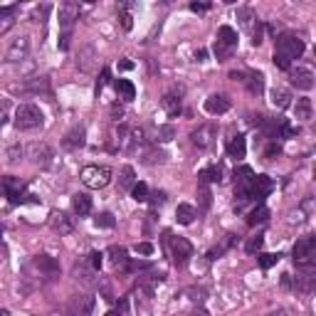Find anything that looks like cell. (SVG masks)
<instances>
[{
	"mask_svg": "<svg viewBox=\"0 0 316 316\" xmlns=\"http://www.w3.org/2000/svg\"><path fill=\"white\" fill-rule=\"evenodd\" d=\"M45 124V114L40 107L35 104H20L15 109V126L20 131H32V129H40Z\"/></svg>",
	"mask_w": 316,
	"mask_h": 316,
	"instance_id": "obj_1",
	"label": "cell"
},
{
	"mask_svg": "<svg viewBox=\"0 0 316 316\" xmlns=\"http://www.w3.org/2000/svg\"><path fill=\"white\" fill-rule=\"evenodd\" d=\"M235 47H237V32L235 28L230 25H220L218 28V40L213 45V52L218 57V62H225V59H230L235 52Z\"/></svg>",
	"mask_w": 316,
	"mask_h": 316,
	"instance_id": "obj_2",
	"label": "cell"
},
{
	"mask_svg": "<svg viewBox=\"0 0 316 316\" xmlns=\"http://www.w3.org/2000/svg\"><path fill=\"white\" fill-rule=\"evenodd\" d=\"M277 55L287 57L289 62L291 59H299L304 55V40H299L297 35H291V32H282L279 37H277Z\"/></svg>",
	"mask_w": 316,
	"mask_h": 316,
	"instance_id": "obj_3",
	"label": "cell"
},
{
	"mask_svg": "<svg viewBox=\"0 0 316 316\" xmlns=\"http://www.w3.org/2000/svg\"><path fill=\"white\" fill-rule=\"evenodd\" d=\"M82 183L87 185V188H94V191H99V188H107L111 180V171L107 168V165H87V168H82Z\"/></svg>",
	"mask_w": 316,
	"mask_h": 316,
	"instance_id": "obj_4",
	"label": "cell"
},
{
	"mask_svg": "<svg viewBox=\"0 0 316 316\" xmlns=\"http://www.w3.org/2000/svg\"><path fill=\"white\" fill-rule=\"evenodd\" d=\"M165 235H168V249H171L173 264L176 267H185L193 257V245L185 237H171V233H165Z\"/></svg>",
	"mask_w": 316,
	"mask_h": 316,
	"instance_id": "obj_5",
	"label": "cell"
},
{
	"mask_svg": "<svg viewBox=\"0 0 316 316\" xmlns=\"http://www.w3.org/2000/svg\"><path fill=\"white\" fill-rule=\"evenodd\" d=\"M230 79L245 84L252 94H262L264 92V77L260 72H230Z\"/></svg>",
	"mask_w": 316,
	"mask_h": 316,
	"instance_id": "obj_6",
	"label": "cell"
},
{
	"mask_svg": "<svg viewBox=\"0 0 316 316\" xmlns=\"http://www.w3.org/2000/svg\"><path fill=\"white\" fill-rule=\"evenodd\" d=\"M215 134H218V129H215L213 124H203V126H198V129L191 134V141L198 146V149H207V146L213 143Z\"/></svg>",
	"mask_w": 316,
	"mask_h": 316,
	"instance_id": "obj_7",
	"label": "cell"
},
{
	"mask_svg": "<svg viewBox=\"0 0 316 316\" xmlns=\"http://www.w3.org/2000/svg\"><path fill=\"white\" fill-rule=\"evenodd\" d=\"M28 158L35 165H47L50 158H52V151L47 143H30L28 146Z\"/></svg>",
	"mask_w": 316,
	"mask_h": 316,
	"instance_id": "obj_8",
	"label": "cell"
},
{
	"mask_svg": "<svg viewBox=\"0 0 316 316\" xmlns=\"http://www.w3.org/2000/svg\"><path fill=\"white\" fill-rule=\"evenodd\" d=\"M3 188H5V195H8V200H10L13 205H17V203H23V200H25V198H23L25 185H23L17 178H13V176L3 178Z\"/></svg>",
	"mask_w": 316,
	"mask_h": 316,
	"instance_id": "obj_9",
	"label": "cell"
},
{
	"mask_svg": "<svg viewBox=\"0 0 316 316\" xmlns=\"http://www.w3.org/2000/svg\"><path fill=\"white\" fill-rule=\"evenodd\" d=\"M77 17H79V5L77 3H62L59 5V25L65 28V32H69V28L74 25Z\"/></svg>",
	"mask_w": 316,
	"mask_h": 316,
	"instance_id": "obj_10",
	"label": "cell"
},
{
	"mask_svg": "<svg viewBox=\"0 0 316 316\" xmlns=\"http://www.w3.org/2000/svg\"><path fill=\"white\" fill-rule=\"evenodd\" d=\"M272 188H275V183H272V178L269 176H255V185H252V200H257L262 205V200L272 193Z\"/></svg>",
	"mask_w": 316,
	"mask_h": 316,
	"instance_id": "obj_11",
	"label": "cell"
},
{
	"mask_svg": "<svg viewBox=\"0 0 316 316\" xmlns=\"http://www.w3.org/2000/svg\"><path fill=\"white\" fill-rule=\"evenodd\" d=\"M205 111L213 116H220L225 111H230V99L225 94H210L205 99Z\"/></svg>",
	"mask_w": 316,
	"mask_h": 316,
	"instance_id": "obj_12",
	"label": "cell"
},
{
	"mask_svg": "<svg viewBox=\"0 0 316 316\" xmlns=\"http://www.w3.org/2000/svg\"><path fill=\"white\" fill-rule=\"evenodd\" d=\"M50 225H52V230L59 235H69L74 230V220L69 218L67 213H62V210H57V213L50 215Z\"/></svg>",
	"mask_w": 316,
	"mask_h": 316,
	"instance_id": "obj_13",
	"label": "cell"
},
{
	"mask_svg": "<svg viewBox=\"0 0 316 316\" xmlns=\"http://www.w3.org/2000/svg\"><path fill=\"white\" fill-rule=\"evenodd\" d=\"M289 74H291V84L297 87V89H311L314 87V74L309 72V69L304 67H297V69H289Z\"/></svg>",
	"mask_w": 316,
	"mask_h": 316,
	"instance_id": "obj_14",
	"label": "cell"
},
{
	"mask_svg": "<svg viewBox=\"0 0 316 316\" xmlns=\"http://www.w3.org/2000/svg\"><path fill=\"white\" fill-rule=\"evenodd\" d=\"M32 264L40 269L42 275H47V277L59 275V262H57L55 257H50V255H37V257L32 260Z\"/></svg>",
	"mask_w": 316,
	"mask_h": 316,
	"instance_id": "obj_15",
	"label": "cell"
},
{
	"mask_svg": "<svg viewBox=\"0 0 316 316\" xmlns=\"http://www.w3.org/2000/svg\"><path fill=\"white\" fill-rule=\"evenodd\" d=\"M84 141H87V131H84V126H74L72 131L65 134V149H82Z\"/></svg>",
	"mask_w": 316,
	"mask_h": 316,
	"instance_id": "obj_16",
	"label": "cell"
},
{
	"mask_svg": "<svg viewBox=\"0 0 316 316\" xmlns=\"http://www.w3.org/2000/svg\"><path fill=\"white\" fill-rule=\"evenodd\" d=\"M294 291L299 294H314L316 291V277L314 275H304V277H294Z\"/></svg>",
	"mask_w": 316,
	"mask_h": 316,
	"instance_id": "obj_17",
	"label": "cell"
},
{
	"mask_svg": "<svg viewBox=\"0 0 316 316\" xmlns=\"http://www.w3.org/2000/svg\"><path fill=\"white\" fill-rule=\"evenodd\" d=\"M72 207H74V213L84 218V215H89L92 213V198L87 195V193H77L74 198H72Z\"/></svg>",
	"mask_w": 316,
	"mask_h": 316,
	"instance_id": "obj_18",
	"label": "cell"
},
{
	"mask_svg": "<svg viewBox=\"0 0 316 316\" xmlns=\"http://www.w3.org/2000/svg\"><path fill=\"white\" fill-rule=\"evenodd\" d=\"M28 50H30L28 37H17V40L13 42V47L8 50V59H10V62H17V59H23V57L28 55Z\"/></svg>",
	"mask_w": 316,
	"mask_h": 316,
	"instance_id": "obj_19",
	"label": "cell"
},
{
	"mask_svg": "<svg viewBox=\"0 0 316 316\" xmlns=\"http://www.w3.org/2000/svg\"><path fill=\"white\" fill-rule=\"evenodd\" d=\"M245 153H247V141L245 136H235L230 143H227V156L235 158V161H240V158H245Z\"/></svg>",
	"mask_w": 316,
	"mask_h": 316,
	"instance_id": "obj_20",
	"label": "cell"
},
{
	"mask_svg": "<svg viewBox=\"0 0 316 316\" xmlns=\"http://www.w3.org/2000/svg\"><path fill=\"white\" fill-rule=\"evenodd\" d=\"M134 185H136V173L131 165H124L119 171V191H134Z\"/></svg>",
	"mask_w": 316,
	"mask_h": 316,
	"instance_id": "obj_21",
	"label": "cell"
},
{
	"mask_svg": "<svg viewBox=\"0 0 316 316\" xmlns=\"http://www.w3.org/2000/svg\"><path fill=\"white\" fill-rule=\"evenodd\" d=\"M114 89H116V94L121 96L124 101H134V99H136V87L129 82V79H116V82H114Z\"/></svg>",
	"mask_w": 316,
	"mask_h": 316,
	"instance_id": "obj_22",
	"label": "cell"
},
{
	"mask_svg": "<svg viewBox=\"0 0 316 316\" xmlns=\"http://www.w3.org/2000/svg\"><path fill=\"white\" fill-rule=\"evenodd\" d=\"M195 218H198V213H195V207L188 205V203H180V205L176 207V220H178L180 225H193Z\"/></svg>",
	"mask_w": 316,
	"mask_h": 316,
	"instance_id": "obj_23",
	"label": "cell"
},
{
	"mask_svg": "<svg viewBox=\"0 0 316 316\" xmlns=\"http://www.w3.org/2000/svg\"><path fill=\"white\" fill-rule=\"evenodd\" d=\"M269 220V207L267 205H257L252 213L247 215V225L249 227H257V225H264Z\"/></svg>",
	"mask_w": 316,
	"mask_h": 316,
	"instance_id": "obj_24",
	"label": "cell"
},
{
	"mask_svg": "<svg viewBox=\"0 0 316 316\" xmlns=\"http://www.w3.org/2000/svg\"><path fill=\"white\" fill-rule=\"evenodd\" d=\"M163 109L168 111V116H178L180 114V92H168L163 96Z\"/></svg>",
	"mask_w": 316,
	"mask_h": 316,
	"instance_id": "obj_25",
	"label": "cell"
},
{
	"mask_svg": "<svg viewBox=\"0 0 316 316\" xmlns=\"http://www.w3.org/2000/svg\"><path fill=\"white\" fill-rule=\"evenodd\" d=\"M294 116H297L299 121H306V119H311V99H309V96H302V99H297V104H294Z\"/></svg>",
	"mask_w": 316,
	"mask_h": 316,
	"instance_id": "obj_26",
	"label": "cell"
},
{
	"mask_svg": "<svg viewBox=\"0 0 316 316\" xmlns=\"http://www.w3.org/2000/svg\"><path fill=\"white\" fill-rule=\"evenodd\" d=\"M272 104H275L277 109H287L289 104H291L289 89H284V87H275V89H272Z\"/></svg>",
	"mask_w": 316,
	"mask_h": 316,
	"instance_id": "obj_27",
	"label": "cell"
},
{
	"mask_svg": "<svg viewBox=\"0 0 316 316\" xmlns=\"http://www.w3.org/2000/svg\"><path fill=\"white\" fill-rule=\"evenodd\" d=\"M198 178H200V183H220L222 180V168L220 165H210V168H205V171L198 173Z\"/></svg>",
	"mask_w": 316,
	"mask_h": 316,
	"instance_id": "obj_28",
	"label": "cell"
},
{
	"mask_svg": "<svg viewBox=\"0 0 316 316\" xmlns=\"http://www.w3.org/2000/svg\"><path fill=\"white\" fill-rule=\"evenodd\" d=\"M111 255V262L116 264V267H121V269H129V257H126V249L124 247H111L109 249Z\"/></svg>",
	"mask_w": 316,
	"mask_h": 316,
	"instance_id": "obj_29",
	"label": "cell"
},
{
	"mask_svg": "<svg viewBox=\"0 0 316 316\" xmlns=\"http://www.w3.org/2000/svg\"><path fill=\"white\" fill-rule=\"evenodd\" d=\"M279 260H282L279 252H264V255H260V267L262 269H269V267H275Z\"/></svg>",
	"mask_w": 316,
	"mask_h": 316,
	"instance_id": "obj_30",
	"label": "cell"
},
{
	"mask_svg": "<svg viewBox=\"0 0 316 316\" xmlns=\"http://www.w3.org/2000/svg\"><path fill=\"white\" fill-rule=\"evenodd\" d=\"M131 195H134V200H136V203H146V200L151 198V195H149V185H146V183H136V185H134V191H131Z\"/></svg>",
	"mask_w": 316,
	"mask_h": 316,
	"instance_id": "obj_31",
	"label": "cell"
},
{
	"mask_svg": "<svg viewBox=\"0 0 316 316\" xmlns=\"http://www.w3.org/2000/svg\"><path fill=\"white\" fill-rule=\"evenodd\" d=\"M264 245V235H255V237H249L247 242H245V249H247L249 255H257Z\"/></svg>",
	"mask_w": 316,
	"mask_h": 316,
	"instance_id": "obj_32",
	"label": "cell"
},
{
	"mask_svg": "<svg viewBox=\"0 0 316 316\" xmlns=\"http://www.w3.org/2000/svg\"><path fill=\"white\" fill-rule=\"evenodd\" d=\"M94 225L96 227H104V230H111V227L116 225V220H114L111 213H101V215H96L94 218Z\"/></svg>",
	"mask_w": 316,
	"mask_h": 316,
	"instance_id": "obj_33",
	"label": "cell"
},
{
	"mask_svg": "<svg viewBox=\"0 0 316 316\" xmlns=\"http://www.w3.org/2000/svg\"><path fill=\"white\" fill-rule=\"evenodd\" d=\"M198 198H200V207H203V210H207V207L213 205V195H210V191L205 188V183L198 188Z\"/></svg>",
	"mask_w": 316,
	"mask_h": 316,
	"instance_id": "obj_34",
	"label": "cell"
},
{
	"mask_svg": "<svg viewBox=\"0 0 316 316\" xmlns=\"http://www.w3.org/2000/svg\"><path fill=\"white\" fill-rule=\"evenodd\" d=\"M156 136H158V141H171V138L176 136V129H173V126H158V134H156Z\"/></svg>",
	"mask_w": 316,
	"mask_h": 316,
	"instance_id": "obj_35",
	"label": "cell"
},
{
	"mask_svg": "<svg viewBox=\"0 0 316 316\" xmlns=\"http://www.w3.org/2000/svg\"><path fill=\"white\" fill-rule=\"evenodd\" d=\"M279 153H282V146H279L277 141H272V143L264 149V158H267V161H272V158H277Z\"/></svg>",
	"mask_w": 316,
	"mask_h": 316,
	"instance_id": "obj_36",
	"label": "cell"
},
{
	"mask_svg": "<svg viewBox=\"0 0 316 316\" xmlns=\"http://www.w3.org/2000/svg\"><path fill=\"white\" fill-rule=\"evenodd\" d=\"M119 20H121V28H124V30H131V28H134V20H131V15H129V10H126L124 5H121V13H119Z\"/></svg>",
	"mask_w": 316,
	"mask_h": 316,
	"instance_id": "obj_37",
	"label": "cell"
},
{
	"mask_svg": "<svg viewBox=\"0 0 316 316\" xmlns=\"http://www.w3.org/2000/svg\"><path fill=\"white\" fill-rule=\"evenodd\" d=\"M153 245L151 242H136V245H134V252H136V255H153Z\"/></svg>",
	"mask_w": 316,
	"mask_h": 316,
	"instance_id": "obj_38",
	"label": "cell"
},
{
	"mask_svg": "<svg viewBox=\"0 0 316 316\" xmlns=\"http://www.w3.org/2000/svg\"><path fill=\"white\" fill-rule=\"evenodd\" d=\"M237 17L242 20V25H245V28H247L249 23L255 20V17H252V10H249V8H240V10H237Z\"/></svg>",
	"mask_w": 316,
	"mask_h": 316,
	"instance_id": "obj_39",
	"label": "cell"
},
{
	"mask_svg": "<svg viewBox=\"0 0 316 316\" xmlns=\"http://www.w3.org/2000/svg\"><path fill=\"white\" fill-rule=\"evenodd\" d=\"M272 59H275V65L279 69H284V72H289V69H291V62H289L287 57H282V55H277V52H275V57H272Z\"/></svg>",
	"mask_w": 316,
	"mask_h": 316,
	"instance_id": "obj_40",
	"label": "cell"
},
{
	"mask_svg": "<svg viewBox=\"0 0 316 316\" xmlns=\"http://www.w3.org/2000/svg\"><path fill=\"white\" fill-rule=\"evenodd\" d=\"M101 257H104V255H101V252H92V255H89V262H92V267H94V269H99V267H101Z\"/></svg>",
	"mask_w": 316,
	"mask_h": 316,
	"instance_id": "obj_41",
	"label": "cell"
},
{
	"mask_svg": "<svg viewBox=\"0 0 316 316\" xmlns=\"http://www.w3.org/2000/svg\"><path fill=\"white\" fill-rule=\"evenodd\" d=\"M207 8H210L207 3H191V10H193V13H205Z\"/></svg>",
	"mask_w": 316,
	"mask_h": 316,
	"instance_id": "obj_42",
	"label": "cell"
},
{
	"mask_svg": "<svg viewBox=\"0 0 316 316\" xmlns=\"http://www.w3.org/2000/svg\"><path fill=\"white\" fill-rule=\"evenodd\" d=\"M17 156H20V149L13 146V149L8 151V163H17Z\"/></svg>",
	"mask_w": 316,
	"mask_h": 316,
	"instance_id": "obj_43",
	"label": "cell"
},
{
	"mask_svg": "<svg viewBox=\"0 0 316 316\" xmlns=\"http://www.w3.org/2000/svg\"><path fill=\"white\" fill-rule=\"evenodd\" d=\"M252 45L257 47V45H262V25L257 23V30H255V35H252Z\"/></svg>",
	"mask_w": 316,
	"mask_h": 316,
	"instance_id": "obj_44",
	"label": "cell"
},
{
	"mask_svg": "<svg viewBox=\"0 0 316 316\" xmlns=\"http://www.w3.org/2000/svg\"><path fill=\"white\" fill-rule=\"evenodd\" d=\"M151 198H153V203H156V205H161V203L165 200V193H153Z\"/></svg>",
	"mask_w": 316,
	"mask_h": 316,
	"instance_id": "obj_45",
	"label": "cell"
},
{
	"mask_svg": "<svg viewBox=\"0 0 316 316\" xmlns=\"http://www.w3.org/2000/svg\"><path fill=\"white\" fill-rule=\"evenodd\" d=\"M119 69L129 72V69H134V62H129V59H121V62H119Z\"/></svg>",
	"mask_w": 316,
	"mask_h": 316,
	"instance_id": "obj_46",
	"label": "cell"
},
{
	"mask_svg": "<svg viewBox=\"0 0 316 316\" xmlns=\"http://www.w3.org/2000/svg\"><path fill=\"white\" fill-rule=\"evenodd\" d=\"M205 57H207L205 50H198V52H195V59H198V62H205Z\"/></svg>",
	"mask_w": 316,
	"mask_h": 316,
	"instance_id": "obj_47",
	"label": "cell"
},
{
	"mask_svg": "<svg viewBox=\"0 0 316 316\" xmlns=\"http://www.w3.org/2000/svg\"><path fill=\"white\" fill-rule=\"evenodd\" d=\"M107 316H124V311H119V309H116V311H109Z\"/></svg>",
	"mask_w": 316,
	"mask_h": 316,
	"instance_id": "obj_48",
	"label": "cell"
},
{
	"mask_svg": "<svg viewBox=\"0 0 316 316\" xmlns=\"http://www.w3.org/2000/svg\"><path fill=\"white\" fill-rule=\"evenodd\" d=\"M269 316H287V314H284V311H272Z\"/></svg>",
	"mask_w": 316,
	"mask_h": 316,
	"instance_id": "obj_49",
	"label": "cell"
},
{
	"mask_svg": "<svg viewBox=\"0 0 316 316\" xmlns=\"http://www.w3.org/2000/svg\"><path fill=\"white\" fill-rule=\"evenodd\" d=\"M0 316H10V311H8V309H3V311H0Z\"/></svg>",
	"mask_w": 316,
	"mask_h": 316,
	"instance_id": "obj_50",
	"label": "cell"
}]
</instances>
